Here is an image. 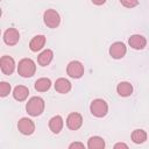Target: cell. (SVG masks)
I'll list each match as a JSON object with an SVG mask.
<instances>
[{
	"label": "cell",
	"mask_w": 149,
	"mask_h": 149,
	"mask_svg": "<svg viewBox=\"0 0 149 149\" xmlns=\"http://www.w3.org/2000/svg\"><path fill=\"white\" fill-rule=\"evenodd\" d=\"M90 112L95 118H104L108 113V105L104 99H94L90 105Z\"/></svg>",
	"instance_id": "obj_3"
},
{
	"label": "cell",
	"mask_w": 149,
	"mask_h": 149,
	"mask_svg": "<svg viewBox=\"0 0 149 149\" xmlns=\"http://www.w3.org/2000/svg\"><path fill=\"white\" fill-rule=\"evenodd\" d=\"M119 148H125V149H127V148H128V146H127L126 143H122V142L114 144V149H119Z\"/></svg>",
	"instance_id": "obj_24"
},
{
	"label": "cell",
	"mask_w": 149,
	"mask_h": 149,
	"mask_svg": "<svg viewBox=\"0 0 149 149\" xmlns=\"http://www.w3.org/2000/svg\"><path fill=\"white\" fill-rule=\"evenodd\" d=\"M43 21L47 27L49 28H57L61 23V16L57 10L55 9H47L43 14Z\"/></svg>",
	"instance_id": "obj_4"
},
{
	"label": "cell",
	"mask_w": 149,
	"mask_h": 149,
	"mask_svg": "<svg viewBox=\"0 0 149 149\" xmlns=\"http://www.w3.org/2000/svg\"><path fill=\"white\" fill-rule=\"evenodd\" d=\"M17 129L23 135H31L35 132V123L29 118H21L17 122Z\"/></svg>",
	"instance_id": "obj_7"
},
{
	"label": "cell",
	"mask_w": 149,
	"mask_h": 149,
	"mask_svg": "<svg viewBox=\"0 0 149 149\" xmlns=\"http://www.w3.org/2000/svg\"><path fill=\"white\" fill-rule=\"evenodd\" d=\"M45 41H47V38H45L44 35H36V36H34L30 40V42H29V49L33 52H37V51H40V50L43 49V47L45 44Z\"/></svg>",
	"instance_id": "obj_12"
},
{
	"label": "cell",
	"mask_w": 149,
	"mask_h": 149,
	"mask_svg": "<svg viewBox=\"0 0 149 149\" xmlns=\"http://www.w3.org/2000/svg\"><path fill=\"white\" fill-rule=\"evenodd\" d=\"M45 102L41 97H31L26 104V111L30 116H38L43 113Z\"/></svg>",
	"instance_id": "obj_1"
},
{
	"label": "cell",
	"mask_w": 149,
	"mask_h": 149,
	"mask_svg": "<svg viewBox=\"0 0 149 149\" xmlns=\"http://www.w3.org/2000/svg\"><path fill=\"white\" fill-rule=\"evenodd\" d=\"M94 5H97V6H101V5H104L105 2H106V0H91Z\"/></svg>",
	"instance_id": "obj_25"
},
{
	"label": "cell",
	"mask_w": 149,
	"mask_h": 149,
	"mask_svg": "<svg viewBox=\"0 0 149 149\" xmlns=\"http://www.w3.org/2000/svg\"><path fill=\"white\" fill-rule=\"evenodd\" d=\"M20 41V33L16 28H8L3 33V42L7 45H15Z\"/></svg>",
	"instance_id": "obj_10"
},
{
	"label": "cell",
	"mask_w": 149,
	"mask_h": 149,
	"mask_svg": "<svg viewBox=\"0 0 149 149\" xmlns=\"http://www.w3.org/2000/svg\"><path fill=\"white\" fill-rule=\"evenodd\" d=\"M71 83L65 79V78H58L56 81H55V90L58 92V93H62V94H65V93H69L71 91Z\"/></svg>",
	"instance_id": "obj_15"
},
{
	"label": "cell",
	"mask_w": 149,
	"mask_h": 149,
	"mask_svg": "<svg viewBox=\"0 0 149 149\" xmlns=\"http://www.w3.org/2000/svg\"><path fill=\"white\" fill-rule=\"evenodd\" d=\"M29 95V90L24 85H17L13 90V98L17 101H24Z\"/></svg>",
	"instance_id": "obj_13"
},
{
	"label": "cell",
	"mask_w": 149,
	"mask_h": 149,
	"mask_svg": "<svg viewBox=\"0 0 149 149\" xmlns=\"http://www.w3.org/2000/svg\"><path fill=\"white\" fill-rule=\"evenodd\" d=\"M83 126V116L80 113L72 112L66 118V127L70 130H78Z\"/></svg>",
	"instance_id": "obj_8"
},
{
	"label": "cell",
	"mask_w": 149,
	"mask_h": 149,
	"mask_svg": "<svg viewBox=\"0 0 149 149\" xmlns=\"http://www.w3.org/2000/svg\"><path fill=\"white\" fill-rule=\"evenodd\" d=\"M84 65L79 61H71L66 66V73L73 79L81 78L84 76Z\"/></svg>",
	"instance_id": "obj_5"
},
{
	"label": "cell",
	"mask_w": 149,
	"mask_h": 149,
	"mask_svg": "<svg viewBox=\"0 0 149 149\" xmlns=\"http://www.w3.org/2000/svg\"><path fill=\"white\" fill-rule=\"evenodd\" d=\"M63 126H64V121L61 115H55L49 120V128L54 134L61 133V130L63 129Z\"/></svg>",
	"instance_id": "obj_14"
},
{
	"label": "cell",
	"mask_w": 149,
	"mask_h": 149,
	"mask_svg": "<svg viewBox=\"0 0 149 149\" xmlns=\"http://www.w3.org/2000/svg\"><path fill=\"white\" fill-rule=\"evenodd\" d=\"M128 44H129L130 48H133L135 50H142L147 45V40H146L144 36L135 34V35H132L128 38Z\"/></svg>",
	"instance_id": "obj_11"
},
{
	"label": "cell",
	"mask_w": 149,
	"mask_h": 149,
	"mask_svg": "<svg viewBox=\"0 0 149 149\" xmlns=\"http://www.w3.org/2000/svg\"><path fill=\"white\" fill-rule=\"evenodd\" d=\"M34 87L38 92H47L51 87V80L49 78H40L35 81Z\"/></svg>",
	"instance_id": "obj_19"
},
{
	"label": "cell",
	"mask_w": 149,
	"mask_h": 149,
	"mask_svg": "<svg viewBox=\"0 0 149 149\" xmlns=\"http://www.w3.org/2000/svg\"><path fill=\"white\" fill-rule=\"evenodd\" d=\"M116 92L120 97H129L133 93V85L128 81H121L116 86Z\"/></svg>",
	"instance_id": "obj_17"
},
{
	"label": "cell",
	"mask_w": 149,
	"mask_h": 149,
	"mask_svg": "<svg viewBox=\"0 0 149 149\" xmlns=\"http://www.w3.org/2000/svg\"><path fill=\"white\" fill-rule=\"evenodd\" d=\"M76 149V148H79V149H84L85 148V146H84V143H81V142H73V143H71L70 146H69V149Z\"/></svg>",
	"instance_id": "obj_23"
},
{
	"label": "cell",
	"mask_w": 149,
	"mask_h": 149,
	"mask_svg": "<svg viewBox=\"0 0 149 149\" xmlns=\"http://www.w3.org/2000/svg\"><path fill=\"white\" fill-rule=\"evenodd\" d=\"M52 58H54V52H52V50L45 49V50H43V51L38 55V57H37V63H38L41 66H47V65H49V64L51 63Z\"/></svg>",
	"instance_id": "obj_16"
},
{
	"label": "cell",
	"mask_w": 149,
	"mask_h": 149,
	"mask_svg": "<svg viewBox=\"0 0 149 149\" xmlns=\"http://www.w3.org/2000/svg\"><path fill=\"white\" fill-rule=\"evenodd\" d=\"M0 69H1V72L6 76H10L14 70H15V61L13 57L10 56H2L0 58Z\"/></svg>",
	"instance_id": "obj_6"
},
{
	"label": "cell",
	"mask_w": 149,
	"mask_h": 149,
	"mask_svg": "<svg viewBox=\"0 0 149 149\" xmlns=\"http://www.w3.org/2000/svg\"><path fill=\"white\" fill-rule=\"evenodd\" d=\"M132 141L136 144L144 143L147 141V133L143 129H135L132 133Z\"/></svg>",
	"instance_id": "obj_20"
},
{
	"label": "cell",
	"mask_w": 149,
	"mask_h": 149,
	"mask_svg": "<svg viewBox=\"0 0 149 149\" xmlns=\"http://www.w3.org/2000/svg\"><path fill=\"white\" fill-rule=\"evenodd\" d=\"M127 52V47L123 42H114L109 47V55L114 59H121Z\"/></svg>",
	"instance_id": "obj_9"
},
{
	"label": "cell",
	"mask_w": 149,
	"mask_h": 149,
	"mask_svg": "<svg viewBox=\"0 0 149 149\" xmlns=\"http://www.w3.org/2000/svg\"><path fill=\"white\" fill-rule=\"evenodd\" d=\"M36 72V64L30 58H23L17 64V73L23 78L33 77Z\"/></svg>",
	"instance_id": "obj_2"
},
{
	"label": "cell",
	"mask_w": 149,
	"mask_h": 149,
	"mask_svg": "<svg viewBox=\"0 0 149 149\" xmlns=\"http://www.w3.org/2000/svg\"><path fill=\"white\" fill-rule=\"evenodd\" d=\"M87 148L88 149H104L105 141L100 136H91L87 141Z\"/></svg>",
	"instance_id": "obj_18"
},
{
	"label": "cell",
	"mask_w": 149,
	"mask_h": 149,
	"mask_svg": "<svg viewBox=\"0 0 149 149\" xmlns=\"http://www.w3.org/2000/svg\"><path fill=\"white\" fill-rule=\"evenodd\" d=\"M10 90H12V87L7 81H1L0 83V97H2V98L7 97L10 93Z\"/></svg>",
	"instance_id": "obj_21"
},
{
	"label": "cell",
	"mask_w": 149,
	"mask_h": 149,
	"mask_svg": "<svg viewBox=\"0 0 149 149\" xmlns=\"http://www.w3.org/2000/svg\"><path fill=\"white\" fill-rule=\"evenodd\" d=\"M120 2L126 8H134L139 5V0H120Z\"/></svg>",
	"instance_id": "obj_22"
}]
</instances>
